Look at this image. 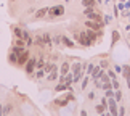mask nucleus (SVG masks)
Wrapping results in <instances>:
<instances>
[{
	"instance_id": "nucleus-1",
	"label": "nucleus",
	"mask_w": 130,
	"mask_h": 116,
	"mask_svg": "<svg viewBox=\"0 0 130 116\" xmlns=\"http://www.w3.org/2000/svg\"><path fill=\"white\" fill-rule=\"evenodd\" d=\"M74 37H76L77 40H79V44H82V45H90L92 44V40L88 39V36H87V32H80V34H74Z\"/></svg>"
},
{
	"instance_id": "nucleus-2",
	"label": "nucleus",
	"mask_w": 130,
	"mask_h": 116,
	"mask_svg": "<svg viewBox=\"0 0 130 116\" xmlns=\"http://www.w3.org/2000/svg\"><path fill=\"white\" fill-rule=\"evenodd\" d=\"M48 13L52 15V16H61V15L64 13V7H63V5H56V7H52V8H48Z\"/></svg>"
},
{
	"instance_id": "nucleus-3",
	"label": "nucleus",
	"mask_w": 130,
	"mask_h": 116,
	"mask_svg": "<svg viewBox=\"0 0 130 116\" xmlns=\"http://www.w3.org/2000/svg\"><path fill=\"white\" fill-rule=\"evenodd\" d=\"M36 42L39 45H50V44H52V39H50L48 34H40V36H37Z\"/></svg>"
},
{
	"instance_id": "nucleus-4",
	"label": "nucleus",
	"mask_w": 130,
	"mask_h": 116,
	"mask_svg": "<svg viewBox=\"0 0 130 116\" xmlns=\"http://www.w3.org/2000/svg\"><path fill=\"white\" fill-rule=\"evenodd\" d=\"M84 13H85V16H87V18H90V19H96V21H100V16L93 11V8H92V7H85V11H84Z\"/></svg>"
},
{
	"instance_id": "nucleus-5",
	"label": "nucleus",
	"mask_w": 130,
	"mask_h": 116,
	"mask_svg": "<svg viewBox=\"0 0 130 116\" xmlns=\"http://www.w3.org/2000/svg\"><path fill=\"white\" fill-rule=\"evenodd\" d=\"M85 26H88L90 29H93V31H98V29H101V28L104 26V24L95 19V23H93V21H87V23H85Z\"/></svg>"
},
{
	"instance_id": "nucleus-6",
	"label": "nucleus",
	"mask_w": 130,
	"mask_h": 116,
	"mask_svg": "<svg viewBox=\"0 0 130 116\" xmlns=\"http://www.w3.org/2000/svg\"><path fill=\"white\" fill-rule=\"evenodd\" d=\"M108 105H109V111H111V114H112V116H117L119 111H117V107H116V100L111 97V98H109V103H108Z\"/></svg>"
},
{
	"instance_id": "nucleus-7",
	"label": "nucleus",
	"mask_w": 130,
	"mask_h": 116,
	"mask_svg": "<svg viewBox=\"0 0 130 116\" xmlns=\"http://www.w3.org/2000/svg\"><path fill=\"white\" fill-rule=\"evenodd\" d=\"M36 60H34V58H31V60H27V61H26V73H29V74H31L32 71H34V68H36Z\"/></svg>"
},
{
	"instance_id": "nucleus-8",
	"label": "nucleus",
	"mask_w": 130,
	"mask_h": 116,
	"mask_svg": "<svg viewBox=\"0 0 130 116\" xmlns=\"http://www.w3.org/2000/svg\"><path fill=\"white\" fill-rule=\"evenodd\" d=\"M59 82H64V84H71V82H74V74H64V76H61L59 78Z\"/></svg>"
},
{
	"instance_id": "nucleus-9",
	"label": "nucleus",
	"mask_w": 130,
	"mask_h": 116,
	"mask_svg": "<svg viewBox=\"0 0 130 116\" xmlns=\"http://www.w3.org/2000/svg\"><path fill=\"white\" fill-rule=\"evenodd\" d=\"M101 74H103V71H101V66H96V68H93V71H92V79H93V81H96V79H100V78H101Z\"/></svg>"
},
{
	"instance_id": "nucleus-10",
	"label": "nucleus",
	"mask_w": 130,
	"mask_h": 116,
	"mask_svg": "<svg viewBox=\"0 0 130 116\" xmlns=\"http://www.w3.org/2000/svg\"><path fill=\"white\" fill-rule=\"evenodd\" d=\"M27 60H29V53L26 52V50H24V52L18 57V65H24V63L27 61Z\"/></svg>"
},
{
	"instance_id": "nucleus-11",
	"label": "nucleus",
	"mask_w": 130,
	"mask_h": 116,
	"mask_svg": "<svg viewBox=\"0 0 130 116\" xmlns=\"http://www.w3.org/2000/svg\"><path fill=\"white\" fill-rule=\"evenodd\" d=\"M19 39H24V40H26V44H32V37H31V34H29L27 31H24V29H23L21 37H19Z\"/></svg>"
},
{
	"instance_id": "nucleus-12",
	"label": "nucleus",
	"mask_w": 130,
	"mask_h": 116,
	"mask_svg": "<svg viewBox=\"0 0 130 116\" xmlns=\"http://www.w3.org/2000/svg\"><path fill=\"white\" fill-rule=\"evenodd\" d=\"M66 89H71V84H64V82H59L56 87H55V90L56 92H63V90H66Z\"/></svg>"
},
{
	"instance_id": "nucleus-13",
	"label": "nucleus",
	"mask_w": 130,
	"mask_h": 116,
	"mask_svg": "<svg viewBox=\"0 0 130 116\" xmlns=\"http://www.w3.org/2000/svg\"><path fill=\"white\" fill-rule=\"evenodd\" d=\"M47 13H48V8H40V10L36 13V18H43Z\"/></svg>"
},
{
	"instance_id": "nucleus-14",
	"label": "nucleus",
	"mask_w": 130,
	"mask_h": 116,
	"mask_svg": "<svg viewBox=\"0 0 130 116\" xmlns=\"http://www.w3.org/2000/svg\"><path fill=\"white\" fill-rule=\"evenodd\" d=\"M47 79L48 81H56L58 79V71H56V69H53L52 73H48V78Z\"/></svg>"
},
{
	"instance_id": "nucleus-15",
	"label": "nucleus",
	"mask_w": 130,
	"mask_h": 116,
	"mask_svg": "<svg viewBox=\"0 0 130 116\" xmlns=\"http://www.w3.org/2000/svg\"><path fill=\"white\" fill-rule=\"evenodd\" d=\"M61 42L64 44V45H68V47H74V42L69 37H61Z\"/></svg>"
},
{
	"instance_id": "nucleus-16",
	"label": "nucleus",
	"mask_w": 130,
	"mask_h": 116,
	"mask_svg": "<svg viewBox=\"0 0 130 116\" xmlns=\"http://www.w3.org/2000/svg\"><path fill=\"white\" fill-rule=\"evenodd\" d=\"M53 69H56V66H55L53 63H48L47 66H45V69H43V71H45V74H48V73H52Z\"/></svg>"
},
{
	"instance_id": "nucleus-17",
	"label": "nucleus",
	"mask_w": 130,
	"mask_h": 116,
	"mask_svg": "<svg viewBox=\"0 0 130 116\" xmlns=\"http://www.w3.org/2000/svg\"><path fill=\"white\" fill-rule=\"evenodd\" d=\"M69 73V63H63V66H61V76H64V74H68Z\"/></svg>"
},
{
	"instance_id": "nucleus-18",
	"label": "nucleus",
	"mask_w": 130,
	"mask_h": 116,
	"mask_svg": "<svg viewBox=\"0 0 130 116\" xmlns=\"http://www.w3.org/2000/svg\"><path fill=\"white\" fill-rule=\"evenodd\" d=\"M95 2H96V0H82V5L84 7H93Z\"/></svg>"
},
{
	"instance_id": "nucleus-19",
	"label": "nucleus",
	"mask_w": 130,
	"mask_h": 116,
	"mask_svg": "<svg viewBox=\"0 0 130 116\" xmlns=\"http://www.w3.org/2000/svg\"><path fill=\"white\" fill-rule=\"evenodd\" d=\"M122 74H124V78L130 76V66H124L122 68Z\"/></svg>"
},
{
	"instance_id": "nucleus-20",
	"label": "nucleus",
	"mask_w": 130,
	"mask_h": 116,
	"mask_svg": "<svg viewBox=\"0 0 130 116\" xmlns=\"http://www.w3.org/2000/svg\"><path fill=\"white\" fill-rule=\"evenodd\" d=\"M87 36H88V39H90V40H92V42H93V40H95V39H96V34H95L93 31H87Z\"/></svg>"
},
{
	"instance_id": "nucleus-21",
	"label": "nucleus",
	"mask_w": 130,
	"mask_h": 116,
	"mask_svg": "<svg viewBox=\"0 0 130 116\" xmlns=\"http://www.w3.org/2000/svg\"><path fill=\"white\" fill-rule=\"evenodd\" d=\"M10 61H11V63H18V55L14 53V52L10 55Z\"/></svg>"
},
{
	"instance_id": "nucleus-22",
	"label": "nucleus",
	"mask_w": 130,
	"mask_h": 116,
	"mask_svg": "<svg viewBox=\"0 0 130 116\" xmlns=\"http://www.w3.org/2000/svg\"><path fill=\"white\" fill-rule=\"evenodd\" d=\"M119 40V32L117 31H112V44H116Z\"/></svg>"
},
{
	"instance_id": "nucleus-23",
	"label": "nucleus",
	"mask_w": 130,
	"mask_h": 116,
	"mask_svg": "<svg viewBox=\"0 0 130 116\" xmlns=\"http://www.w3.org/2000/svg\"><path fill=\"white\" fill-rule=\"evenodd\" d=\"M56 105H59V107H64V105H68V97L64 100H56Z\"/></svg>"
},
{
	"instance_id": "nucleus-24",
	"label": "nucleus",
	"mask_w": 130,
	"mask_h": 116,
	"mask_svg": "<svg viewBox=\"0 0 130 116\" xmlns=\"http://www.w3.org/2000/svg\"><path fill=\"white\" fill-rule=\"evenodd\" d=\"M11 110H13V107H11V105H7V107L3 108V114H7V113H10V111H11Z\"/></svg>"
},
{
	"instance_id": "nucleus-25",
	"label": "nucleus",
	"mask_w": 130,
	"mask_h": 116,
	"mask_svg": "<svg viewBox=\"0 0 130 116\" xmlns=\"http://www.w3.org/2000/svg\"><path fill=\"white\" fill-rule=\"evenodd\" d=\"M104 108H106V105H103V103H101V105H98V107H96V111H98V113H103V111H104Z\"/></svg>"
},
{
	"instance_id": "nucleus-26",
	"label": "nucleus",
	"mask_w": 130,
	"mask_h": 116,
	"mask_svg": "<svg viewBox=\"0 0 130 116\" xmlns=\"http://www.w3.org/2000/svg\"><path fill=\"white\" fill-rule=\"evenodd\" d=\"M21 32H23V29L14 28V36H16V37H21Z\"/></svg>"
},
{
	"instance_id": "nucleus-27",
	"label": "nucleus",
	"mask_w": 130,
	"mask_h": 116,
	"mask_svg": "<svg viewBox=\"0 0 130 116\" xmlns=\"http://www.w3.org/2000/svg\"><path fill=\"white\" fill-rule=\"evenodd\" d=\"M108 81H109V76H108V74H101V82H108Z\"/></svg>"
},
{
	"instance_id": "nucleus-28",
	"label": "nucleus",
	"mask_w": 130,
	"mask_h": 116,
	"mask_svg": "<svg viewBox=\"0 0 130 116\" xmlns=\"http://www.w3.org/2000/svg\"><path fill=\"white\" fill-rule=\"evenodd\" d=\"M106 97H108V98H111V97H114V92H112L111 89H108V90H106Z\"/></svg>"
},
{
	"instance_id": "nucleus-29",
	"label": "nucleus",
	"mask_w": 130,
	"mask_h": 116,
	"mask_svg": "<svg viewBox=\"0 0 130 116\" xmlns=\"http://www.w3.org/2000/svg\"><path fill=\"white\" fill-rule=\"evenodd\" d=\"M36 66H37V68H43V66H45V65H43V60H39V61L36 63Z\"/></svg>"
},
{
	"instance_id": "nucleus-30",
	"label": "nucleus",
	"mask_w": 130,
	"mask_h": 116,
	"mask_svg": "<svg viewBox=\"0 0 130 116\" xmlns=\"http://www.w3.org/2000/svg\"><path fill=\"white\" fill-rule=\"evenodd\" d=\"M93 68H95L93 65H88V66H87V73H88V74H92V71H93Z\"/></svg>"
},
{
	"instance_id": "nucleus-31",
	"label": "nucleus",
	"mask_w": 130,
	"mask_h": 116,
	"mask_svg": "<svg viewBox=\"0 0 130 116\" xmlns=\"http://www.w3.org/2000/svg\"><path fill=\"white\" fill-rule=\"evenodd\" d=\"M100 66H101V68H108V61H106V60H103V61L100 63Z\"/></svg>"
},
{
	"instance_id": "nucleus-32",
	"label": "nucleus",
	"mask_w": 130,
	"mask_h": 116,
	"mask_svg": "<svg viewBox=\"0 0 130 116\" xmlns=\"http://www.w3.org/2000/svg\"><path fill=\"white\" fill-rule=\"evenodd\" d=\"M111 16H109V15H108V16H104V24H108V23H111Z\"/></svg>"
},
{
	"instance_id": "nucleus-33",
	"label": "nucleus",
	"mask_w": 130,
	"mask_h": 116,
	"mask_svg": "<svg viewBox=\"0 0 130 116\" xmlns=\"http://www.w3.org/2000/svg\"><path fill=\"white\" fill-rule=\"evenodd\" d=\"M112 87H114V89H119V82H117L116 79H112Z\"/></svg>"
},
{
	"instance_id": "nucleus-34",
	"label": "nucleus",
	"mask_w": 130,
	"mask_h": 116,
	"mask_svg": "<svg viewBox=\"0 0 130 116\" xmlns=\"http://www.w3.org/2000/svg\"><path fill=\"white\" fill-rule=\"evenodd\" d=\"M53 42H55V44H59V42H61V37H58V36L53 37Z\"/></svg>"
},
{
	"instance_id": "nucleus-35",
	"label": "nucleus",
	"mask_w": 130,
	"mask_h": 116,
	"mask_svg": "<svg viewBox=\"0 0 130 116\" xmlns=\"http://www.w3.org/2000/svg\"><path fill=\"white\" fill-rule=\"evenodd\" d=\"M87 82H88V78L84 79V82H82V89H85V87H87Z\"/></svg>"
},
{
	"instance_id": "nucleus-36",
	"label": "nucleus",
	"mask_w": 130,
	"mask_h": 116,
	"mask_svg": "<svg viewBox=\"0 0 130 116\" xmlns=\"http://www.w3.org/2000/svg\"><path fill=\"white\" fill-rule=\"evenodd\" d=\"M121 98H122V94L117 90V92H116V100H121Z\"/></svg>"
},
{
	"instance_id": "nucleus-37",
	"label": "nucleus",
	"mask_w": 130,
	"mask_h": 116,
	"mask_svg": "<svg viewBox=\"0 0 130 116\" xmlns=\"http://www.w3.org/2000/svg\"><path fill=\"white\" fill-rule=\"evenodd\" d=\"M108 76H109V78H112V79H116V74H114V71H109V73H108Z\"/></svg>"
},
{
	"instance_id": "nucleus-38",
	"label": "nucleus",
	"mask_w": 130,
	"mask_h": 116,
	"mask_svg": "<svg viewBox=\"0 0 130 116\" xmlns=\"http://www.w3.org/2000/svg\"><path fill=\"white\" fill-rule=\"evenodd\" d=\"M43 74H45V71H39L37 73V78H43Z\"/></svg>"
},
{
	"instance_id": "nucleus-39",
	"label": "nucleus",
	"mask_w": 130,
	"mask_h": 116,
	"mask_svg": "<svg viewBox=\"0 0 130 116\" xmlns=\"http://www.w3.org/2000/svg\"><path fill=\"white\" fill-rule=\"evenodd\" d=\"M119 114H121V116H124V114H125V110H124V108H121V110H119Z\"/></svg>"
},
{
	"instance_id": "nucleus-40",
	"label": "nucleus",
	"mask_w": 130,
	"mask_h": 116,
	"mask_svg": "<svg viewBox=\"0 0 130 116\" xmlns=\"http://www.w3.org/2000/svg\"><path fill=\"white\" fill-rule=\"evenodd\" d=\"M125 79H127V84H128V89H130V76H127Z\"/></svg>"
},
{
	"instance_id": "nucleus-41",
	"label": "nucleus",
	"mask_w": 130,
	"mask_h": 116,
	"mask_svg": "<svg viewBox=\"0 0 130 116\" xmlns=\"http://www.w3.org/2000/svg\"><path fill=\"white\" fill-rule=\"evenodd\" d=\"M3 114V108H2V105H0V116Z\"/></svg>"
},
{
	"instance_id": "nucleus-42",
	"label": "nucleus",
	"mask_w": 130,
	"mask_h": 116,
	"mask_svg": "<svg viewBox=\"0 0 130 116\" xmlns=\"http://www.w3.org/2000/svg\"><path fill=\"white\" fill-rule=\"evenodd\" d=\"M66 2H71V0H66Z\"/></svg>"
},
{
	"instance_id": "nucleus-43",
	"label": "nucleus",
	"mask_w": 130,
	"mask_h": 116,
	"mask_svg": "<svg viewBox=\"0 0 130 116\" xmlns=\"http://www.w3.org/2000/svg\"><path fill=\"white\" fill-rule=\"evenodd\" d=\"M122 2H124V0H122Z\"/></svg>"
}]
</instances>
